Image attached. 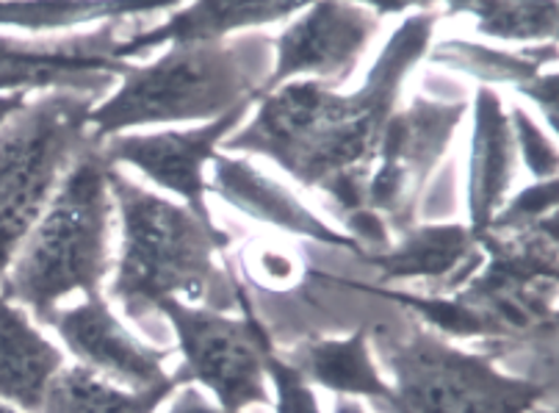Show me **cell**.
<instances>
[{
  "label": "cell",
  "instance_id": "6da1fadb",
  "mask_svg": "<svg viewBox=\"0 0 559 413\" xmlns=\"http://www.w3.org/2000/svg\"><path fill=\"white\" fill-rule=\"evenodd\" d=\"M438 12L407 14L388 39L360 90L338 92L319 81H292L258 101V115L230 137V153L272 158L299 184L330 198L344 216H366V186L382 133L396 111L402 81L429 54ZM377 216V214H374Z\"/></svg>",
  "mask_w": 559,
  "mask_h": 413
},
{
  "label": "cell",
  "instance_id": "7a4b0ae2",
  "mask_svg": "<svg viewBox=\"0 0 559 413\" xmlns=\"http://www.w3.org/2000/svg\"><path fill=\"white\" fill-rule=\"evenodd\" d=\"M485 264L452 294L382 288L416 314L424 328L452 339H476L490 361L554 350L557 339V214L515 231L479 236Z\"/></svg>",
  "mask_w": 559,
  "mask_h": 413
},
{
  "label": "cell",
  "instance_id": "3957f363",
  "mask_svg": "<svg viewBox=\"0 0 559 413\" xmlns=\"http://www.w3.org/2000/svg\"><path fill=\"white\" fill-rule=\"evenodd\" d=\"M108 189L122 228L111 297L128 317L142 319L164 299L222 314L250 306L247 288L216 264V252L227 250L230 234L191 214L186 205L147 192L114 167Z\"/></svg>",
  "mask_w": 559,
  "mask_h": 413
},
{
  "label": "cell",
  "instance_id": "277c9868",
  "mask_svg": "<svg viewBox=\"0 0 559 413\" xmlns=\"http://www.w3.org/2000/svg\"><path fill=\"white\" fill-rule=\"evenodd\" d=\"M272 45L266 36L236 45H169L153 64L131 67L119 90L92 108V139L103 144L119 131L155 122H214L241 103L261 101L274 64Z\"/></svg>",
  "mask_w": 559,
  "mask_h": 413
},
{
  "label": "cell",
  "instance_id": "5b68a950",
  "mask_svg": "<svg viewBox=\"0 0 559 413\" xmlns=\"http://www.w3.org/2000/svg\"><path fill=\"white\" fill-rule=\"evenodd\" d=\"M100 144L90 148L61 178L53 200L39 216L12 270L0 281V294L48 324L59 303L72 292L86 297L108 272V225L111 189Z\"/></svg>",
  "mask_w": 559,
  "mask_h": 413
},
{
  "label": "cell",
  "instance_id": "8992f818",
  "mask_svg": "<svg viewBox=\"0 0 559 413\" xmlns=\"http://www.w3.org/2000/svg\"><path fill=\"white\" fill-rule=\"evenodd\" d=\"M371 347L393 375L388 413H535L554 386L507 375L483 353L452 347L424 324H369Z\"/></svg>",
  "mask_w": 559,
  "mask_h": 413
},
{
  "label": "cell",
  "instance_id": "52a82bcc",
  "mask_svg": "<svg viewBox=\"0 0 559 413\" xmlns=\"http://www.w3.org/2000/svg\"><path fill=\"white\" fill-rule=\"evenodd\" d=\"M95 95L48 92L0 128V281L53 200L67 169L97 148L90 133Z\"/></svg>",
  "mask_w": 559,
  "mask_h": 413
},
{
  "label": "cell",
  "instance_id": "ba28073f",
  "mask_svg": "<svg viewBox=\"0 0 559 413\" xmlns=\"http://www.w3.org/2000/svg\"><path fill=\"white\" fill-rule=\"evenodd\" d=\"M169 319L183 364L175 371L180 386L203 384L219 400V408L241 413L250 405L269 402L266 361L274 353V342L255 306H245L238 317L209 311L164 299L155 308Z\"/></svg>",
  "mask_w": 559,
  "mask_h": 413
},
{
  "label": "cell",
  "instance_id": "9c48e42d",
  "mask_svg": "<svg viewBox=\"0 0 559 413\" xmlns=\"http://www.w3.org/2000/svg\"><path fill=\"white\" fill-rule=\"evenodd\" d=\"M468 103L413 97L405 111H393L382 133L377 164L366 186V211L380 216L388 231L405 234L435 167L452 144Z\"/></svg>",
  "mask_w": 559,
  "mask_h": 413
},
{
  "label": "cell",
  "instance_id": "30bf717a",
  "mask_svg": "<svg viewBox=\"0 0 559 413\" xmlns=\"http://www.w3.org/2000/svg\"><path fill=\"white\" fill-rule=\"evenodd\" d=\"M175 7L142 9L128 17L103 23L90 34L56 39V43H23L0 36V95H28L31 90L84 92L100 97L131 64L119 59V45L142 20L167 14Z\"/></svg>",
  "mask_w": 559,
  "mask_h": 413
},
{
  "label": "cell",
  "instance_id": "8fae6325",
  "mask_svg": "<svg viewBox=\"0 0 559 413\" xmlns=\"http://www.w3.org/2000/svg\"><path fill=\"white\" fill-rule=\"evenodd\" d=\"M399 9L316 3L305 7L292 25L274 39V64L263 95L292 84L299 75H313L319 84H338L355 72L357 61L380 31L382 14Z\"/></svg>",
  "mask_w": 559,
  "mask_h": 413
},
{
  "label": "cell",
  "instance_id": "7c38bea8",
  "mask_svg": "<svg viewBox=\"0 0 559 413\" xmlns=\"http://www.w3.org/2000/svg\"><path fill=\"white\" fill-rule=\"evenodd\" d=\"M252 103H241L219 120L194 131H167L150 137H111L100 144V156L108 167L131 164L167 192L178 194L186 209L200 220H211L205 205V164L216 158V144L245 120Z\"/></svg>",
  "mask_w": 559,
  "mask_h": 413
},
{
  "label": "cell",
  "instance_id": "4fadbf2b",
  "mask_svg": "<svg viewBox=\"0 0 559 413\" xmlns=\"http://www.w3.org/2000/svg\"><path fill=\"white\" fill-rule=\"evenodd\" d=\"M48 324L59 330L81 366L119 389L147 391L173 378L164 369L169 350L150 347L128 333L100 294H92L72 308H59Z\"/></svg>",
  "mask_w": 559,
  "mask_h": 413
},
{
  "label": "cell",
  "instance_id": "5bb4252c",
  "mask_svg": "<svg viewBox=\"0 0 559 413\" xmlns=\"http://www.w3.org/2000/svg\"><path fill=\"white\" fill-rule=\"evenodd\" d=\"M377 270V283L427 281L429 294H452L485 264L479 236L468 225H413L396 245L364 258Z\"/></svg>",
  "mask_w": 559,
  "mask_h": 413
},
{
  "label": "cell",
  "instance_id": "9a60e30c",
  "mask_svg": "<svg viewBox=\"0 0 559 413\" xmlns=\"http://www.w3.org/2000/svg\"><path fill=\"white\" fill-rule=\"evenodd\" d=\"M299 3H269V0H203L191 7L173 9L158 23L136 25L119 45V59L131 61L150 54L158 45H205L225 43V36L241 28L280 23L297 17Z\"/></svg>",
  "mask_w": 559,
  "mask_h": 413
},
{
  "label": "cell",
  "instance_id": "2e32d148",
  "mask_svg": "<svg viewBox=\"0 0 559 413\" xmlns=\"http://www.w3.org/2000/svg\"><path fill=\"white\" fill-rule=\"evenodd\" d=\"M211 192L219 194L225 203L238 209L241 214L261 220L266 225H274L280 231L297 234L302 239L316 241V245L341 247L355 256L364 258L366 252L357 247L355 239H349L341 231L330 228L310 209H305L286 186L274 184L266 175L258 173L252 164L236 156H216L214 158V184L209 186Z\"/></svg>",
  "mask_w": 559,
  "mask_h": 413
},
{
  "label": "cell",
  "instance_id": "e0dca14e",
  "mask_svg": "<svg viewBox=\"0 0 559 413\" xmlns=\"http://www.w3.org/2000/svg\"><path fill=\"white\" fill-rule=\"evenodd\" d=\"M515 139L504 103L490 86L476 92L474 137L468 164V228L483 236L507 203V189L515 175Z\"/></svg>",
  "mask_w": 559,
  "mask_h": 413
},
{
  "label": "cell",
  "instance_id": "ac0fdd59",
  "mask_svg": "<svg viewBox=\"0 0 559 413\" xmlns=\"http://www.w3.org/2000/svg\"><path fill=\"white\" fill-rule=\"evenodd\" d=\"M61 369V350L31 324L28 311L0 294V402L20 413H43Z\"/></svg>",
  "mask_w": 559,
  "mask_h": 413
},
{
  "label": "cell",
  "instance_id": "d6986e66",
  "mask_svg": "<svg viewBox=\"0 0 559 413\" xmlns=\"http://www.w3.org/2000/svg\"><path fill=\"white\" fill-rule=\"evenodd\" d=\"M283 358L310 386H322L344 400L380 402L385 411L393 405L391 384H385L374 353H371L369 324L352 330L349 335H341V339L335 335L308 339Z\"/></svg>",
  "mask_w": 559,
  "mask_h": 413
},
{
  "label": "cell",
  "instance_id": "ffe728a7",
  "mask_svg": "<svg viewBox=\"0 0 559 413\" xmlns=\"http://www.w3.org/2000/svg\"><path fill=\"white\" fill-rule=\"evenodd\" d=\"M427 56L432 64L463 70L483 84L515 86V92H524L540 106L548 126H557V72H543V67L557 61L554 45L501 50L488 48V45H471L463 39H449V43L435 45Z\"/></svg>",
  "mask_w": 559,
  "mask_h": 413
},
{
  "label": "cell",
  "instance_id": "44dd1931",
  "mask_svg": "<svg viewBox=\"0 0 559 413\" xmlns=\"http://www.w3.org/2000/svg\"><path fill=\"white\" fill-rule=\"evenodd\" d=\"M175 389H180L175 375L167 384L147 391L119 389L78 364L61 369L45 397L43 413H158Z\"/></svg>",
  "mask_w": 559,
  "mask_h": 413
},
{
  "label": "cell",
  "instance_id": "7402d4cb",
  "mask_svg": "<svg viewBox=\"0 0 559 413\" xmlns=\"http://www.w3.org/2000/svg\"><path fill=\"white\" fill-rule=\"evenodd\" d=\"M449 14H468L474 28L504 43H554L557 39L559 7L546 0H465L447 7Z\"/></svg>",
  "mask_w": 559,
  "mask_h": 413
},
{
  "label": "cell",
  "instance_id": "603a6c76",
  "mask_svg": "<svg viewBox=\"0 0 559 413\" xmlns=\"http://www.w3.org/2000/svg\"><path fill=\"white\" fill-rule=\"evenodd\" d=\"M142 9L119 3H0V28L61 31L70 25L108 23Z\"/></svg>",
  "mask_w": 559,
  "mask_h": 413
},
{
  "label": "cell",
  "instance_id": "cb8c5ba5",
  "mask_svg": "<svg viewBox=\"0 0 559 413\" xmlns=\"http://www.w3.org/2000/svg\"><path fill=\"white\" fill-rule=\"evenodd\" d=\"M554 214H557V178L537 180V184L521 189L510 203L501 205L488 231L526 228V225H535Z\"/></svg>",
  "mask_w": 559,
  "mask_h": 413
},
{
  "label": "cell",
  "instance_id": "d4e9b609",
  "mask_svg": "<svg viewBox=\"0 0 559 413\" xmlns=\"http://www.w3.org/2000/svg\"><path fill=\"white\" fill-rule=\"evenodd\" d=\"M507 115H510L515 153H521L524 167L530 169L537 180L557 178V150H554L551 139H548L521 108H512Z\"/></svg>",
  "mask_w": 559,
  "mask_h": 413
},
{
  "label": "cell",
  "instance_id": "484cf974",
  "mask_svg": "<svg viewBox=\"0 0 559 413\" xmlns=\"http://www.w3.org/2000/svg\"><path fill=\"white\" fill-rule=\"evenodd\" d=\"M266 378L274 384V408L277 413H322L313 386L299 375L288 361L274 350L266 361Z\"/></svg>",
  "mask_w": 559,
  "mask_h": 413
},
{
  "label": "cell",
  "instance_id": "4316f807",
  "mask_svg": "<svg viewBox=\"0 0 559 413\" xmlns=\"http://www.w3.org/2000/svg\"><path fill=\"white\" fill-rule=\"evenodd\" d=\"M167 413H230V411H225V408L209 405V402L203 400V394H200V391L186 389L183 397H180V400H175L173 408H169Z\"/></svg>",
  "mask_w": 559,
  "mask_h": 413
},
{
  "label": "cell",
  "instance_id": "83f0119b",
  "mask_svg": "<svg viewBox=\"0 0 559 413\" xmlns=\"http://www.w3.org/2000/svg\"><path fill=\"white\" fill-rule=\"evenodd\" d=\"M28 106V95H0V128Z\"/></svg>",
  "mask_w": 559,
  "mask_h": 413
},
{
  "label": "cell",
  "instance_id": "f1b7e54d",
  "mask_svg": "<svg viewBox=\"0 0 559 413\" xmlns=\"http://www.w3.org/2000/svg\"><path fill=\"white\" fill-rule=\"evenodd\" d=\"M333 413H366L364 405L355 400H344V397H338V402H335Z\"/></svg>",
  "mask_w": 559,
  "mask_h": 413
},
{
  "label": "cell",
  "instance_id": "f546056e",
  "mask_svg": "<svg viewBox=\"0 0 559 413\" xmlns=\"http://www.w3.org/2000/svg\"><path fill=\"white\" fill-rule=\"evenodd\" d=\"M0 413H20L17 408H12V405H3V402H0Z\"/></svg>",
  "mask_w": 559,
  "mask_h": 413
}]
</instances>
